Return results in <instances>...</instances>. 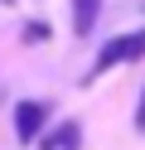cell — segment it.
<instances>
[{
    "instance_id": "5b68a950",
    "label": "cell",
    "mask_w": 145,
    "mask_h": 150,
    "mask_svg": "<svg viewBox=\"0 0 145 150\" xmlns=\"http://www.w3.org/2000/svg\"><path fill=\"white\" fill-rule=\"evenodd\" d=\"M135 121H140V126H145V97H140V111H135Z\"/></svg>"
},
{
    "instance_id": "277c9868",
    "label": "cell",
    "mask_w": 145,
    "mask_h": 150,
    "mask_svg": "<svg viewBox=\"0 0 145 150\" xmlns=\"http://www.w3.org/2000/svg\"><path fill=\"white\" fill-rule=\"evenodd\" d=\"M97 10H102V0H73V29L87 34L97 24Z\"/></svg>"
},
{
    "instance_id": "6da1fadb",
    "label": "cell",
    "mask_w": 145,
    "mask_h": 150,
    "mask_svg": "<svg viewBox=\"0 0 145 150\" xmlns=\"http://www.w3.org/2000/svg\"><path fill=\"white\" fill-rule=\"evenodd\" d=\"M135 58H145V29L116 34V39L97 53V68H92V73H106V68H116V63H135Z\"/></svg>"
},
{
    "instance_id": "7a4b0ae2",
    "label": "cell",
    "mask_w": 145,
    "mask_h": 150,
    "mask_svg": "<svg viewBox=\"0 0 145 150\" xmlns=\"http://www.w3.org/2000/svg\"><path fill=\"white\" fill-rule=\"evenodd\" d=\"M44 121H48V102H19L15 107V136L29 145V140L44 136Z\"/></svg>"
},
{
    "instance_id": "3957f363",
    "label": "cell",
    "mask_w": 145,
    "mask_h": 150,
    "mask_svg": "<svg viewBox=\"0 0 145 150\" xmlns=\"http://www.w3.org/2000/svg\"><path fill=\"white\" fill-rule=\"evenodd\" d=\"M77 140H82V131H77V121H68V126H58V131H48V140H44V150H77Z\"/></svg>"
}]
</instances>
